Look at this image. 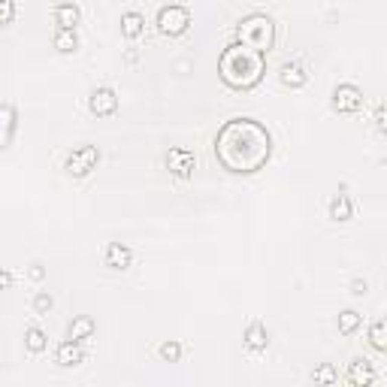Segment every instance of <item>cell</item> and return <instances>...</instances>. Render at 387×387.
<instances>
[{
  "label": "cell",
  "mask_w": 387,
  "mask_h": 387,
  "mask_svg": "<svg viewBox=\"0 0 387 387\" xmlns=\"http://www.w3.org/2000/svg\"><path fill=\"white\" fill-rule=\"evenodd\" d=\"M272 136L254 118H230L215 133V157L230 173H257L269 161Z\"/></svg>",
  "instance_id": "cell-1"
},
{
  "label": "cell",
  "mask_w": 387,
  "mask_h": 387,
  "mask_svg": "<svg viewBox=\"0 0 387 387\" xmlns=\"http://www.w3.org/2000/svg\"><path fill=\"white\" fill-rule=\"evenodd\" d=\"M263 73H267V55L252 49L245 43H230L221 52L218 60V76L227 88L233 91H252L254 85H261Z\"/></svg>",
  "instance_id": "cell-2"
},
{
  "label": "cell",
  "mask_w": 387,
  "mask_h": 387,
  "mask_svg": "<svg viewBox=\"0 0 387 387\" xmlns=\"http://www.w3.org/2000/svg\"><path fill=\"white\" fill-rule=\"evenodd\" d=\"M236 34H239V43L252 45V49L267 55L272 45H276V21L267 12H248L236 25Z\"/></svg>",
  "instance_id": "cell-3"
},
{
  "label": "cell",
  "mask_w": 387,
  "mask_h": 387,
  "mask_svg": "<svg viewBox=\"0 0 387 387\" xmlns=\"http://www.w3.org/2000/svg\"><path fill=\"white\" fill-rule=\"evenodd\" d=\"M191 25V10L181 3H166L157 10V30L164 36H181Z\"/></svg>",
  "instance_id": "cell-4"
},
{
  "label": "cell",
  "mask_w": 387,
  "mask_h": 387,
  "mask_svg": "<svg viewBox=\"0 0 387 387\" xmlns=\"http://www.w3.org/2000/svg\"><path fill=\"white\" fill-rule=\"evenodd\" d=\"M97 164H100V148L97 146H79V148H73L70 155H67L64 170L70 173L73 179H82V176H88Z\"/></svg>",
  "instance_id": "cell-5"
},
{
  "label": "cell",
  "mask_w": 387,
  "mask_h": 387,
  "mask_svg": "<svg viewBox=\"0 0 387 387\" xmlns=\"http://www.w3.org/2000/svg\"><path fill=\"white\" fill-rule=\"evenodd\" d=\"M333 109L336 112H360L363 109V91L354 85V82H339L333 88Z\"/></svg>",
  "instance_id": "cell-6"
},
{
  "label": "cell",
  "mask_w": 387,
  "mask_h": 387,
  "mask_svg": "<svg viewBox=\"0 0 387 387\" xmlns=\"http://www.w3.org/2000/svg\"><path fill=\"white\" fill-rule=\"evenodd\" d=\"M88 109L94 112L97 118L115 115V112H118V94H115V88L97 85L94 91H91V97H88Z\"/></svg>",
  "instance_id": "cell-7"
},
{
  "label": "cell",
  "mask_w": 387,
  "mask_h": 387,
  "mask_svg": "<svg viewBox=\"0 0 387 387\" xmlns=\"http://www.w3.org/2000/svg\"><path fill=\"white\" fill-rule=\"evenodd\" d=\"M166 170L176 179H191L197 170V157L191 148H170L166 151Z\"/></svg>",
  "instance_id": "cell-8"
},
{
  "label": "cell",
  "mask_w": 387,
  "mask_h": 387,
  "mask_svg": "<svg viewBox=\"0 0 387 387\" xmlns=\"http://www.w3.org/2000/svg\"><path fill=\"white\" fill-rule=\"evenodd\" d=\"M345 382L354 384V387H369V384L378 382V373H375V366L366 357H357V360H351V366H348Z\"/></svg>",
  "instance_id": "cell-9"
},
{
  "label": "cell",
  "mask_w": 387,
  "mask_h": 387,
  "mask_svg": "<svg viewBox=\"0 0 387 387\" xmlns=\"http://www.w3.org/2000/svg\"><path fill=\"white\" fill-rule=\"evenodd\" d=\"M103 263L109 269H127L133 263V252L131 248L124 245V242H109V245H106V252H103Z\"/></svg>",
  "instance_id": "cell-10"
},
{
  "label": "cell",
  "mask_w": 387,
  "mask_h": 387,
  "mask_svg": "<svg viewBox=\"0 0 387 387\" xmlns=\"http://www.w3.org/2000/svg\"><path fill=\"white\" fill-rule=\"evenodd\" d=\"M82 360H85V351H82V345L73 342V339H64V342L55 348V363L58 366L73 369V366H79Z\"/></svg>",
  "instance_id": "cell-11"
},
{
  "label": "cell",
  "mask_w": 387,
  "mask_h": 387,
  "mask_svg": "<svg viewBox=\"0 0 387 387\" xmlns=\"http://www.w3.org/2000/svg\"><path fill=\"white\" fill-rule=\"evenodd\" d=\"M278 82H282L285 88H302L309 82V73L300 60H285V64L278 67Z\"/></svg>",
  "instance_id": "cell-12"
},
{
  "label": "cell",
  "mask_w": 387,
  "mask_h": 387,
  "mask_svg": "<svg viewBox=\"0 0 387 387\" xmlns=\"http://www.w3.org/2000/svg\"><path fill=\"white\" fill-rule=\"evenodd\" d=\"M242 342H245V348L252 354H261V351H267V345H269V333L267 327H263V321H252L245 327V336H242Z\"/></svg>",
  "instance_id": "cell-13"
},
{
  "label": "cell",
  "mask_w": 387,
  "mask_h": 387,
  "mask_svg": "<svg viewBox=\"0 0 387 387\" xmlns=\"http://www.w3.org/2000/svg\"><path fill=\"white\" fill-rule=\"evenodd\" d=\"M121 34H124V40H140L146 34V15L140 10L121 12Z\"/></svg>",
  "instance_id": "cell-14"
},
{
  "label": "cell",
  "mask_w": 387,
  "mask_h": 387,
  "mask_svg": "<svg viewBox=\"0 0 387 387\" xmlns=\"http://www.w3.org/2000/svg\"><path fill=\"white\" fill-rule=\"evenodd\" d=\"M327 212H330V218H333L336 224L351 221V215H354V203H351V197H348V194H336V197L330 200Z\"/></svg>",
  "instance_id": "cell-15"
},
{
  "label": "cell",
  "mask_w": 387,
  "mask_h": 387,
  "mask_svg": "<svg viewBox=\"0 0 387 387\" xmlns=\"http://www.w3.org/2000/svg\"><path fill=\"white\" fill-rule=\"evenodd\" d=\"M52 15H55L58 27H76L82 21V10L76 3H58L55 10H52Z\"/></svg>",
  "instance_id": "cell-16"
},
{
  "label": "cell",
  "mask_w": 387,
  "mask_h": 387,
  "mask_svg": "<svg viewBox=\"0 0 387 387\" xmlns=\"http://www.w3.org/2000/svg\"><path fill=\"white\" fill-rule=\"evenodd\" d=\"M91 336H94V318L91 315H79L67 330V339H73V342H85Z\"/></svg>",
  "instance_id": "cell-17"
},
{
  "label": "cell",
  "mask_w": 387,
  "mask_h": 387,
  "mask_svg": "<svg viewBox=\"0 0 387 387\" xmlns=\"http://www.w3.org/2000/svg\"><path fill=\"white\" fill-rule=\"evenodd\" d=\"M12 133H15V109L6 103H0V148L10 146Z\"/></svg>",
  "instance_id": "cell-18"
},
{
  "label": "cell",
  "mask_w": 387,
  "mask_h": 387,
  "mask_svg": "<svg viewBox=\"0 0 387 387\" xmlns=\"http://www.w3.org/2000/svg\"><path fill=\"white\" fill-rule=\"evenodd\" d=\"M52 43H55L58 52H64V55H70V52L79 49V34H76V27H58L55 36H52Z\"/></svg>",
  "instance_id": "cell-19"
},
{
  "label": "cell",
  "mask_w": 387,
  "mask_h": 387,
  "mask_svg": "<svg viewBox=\"0 0 387 387\" xmlns=\"http://www.w3.org/2000/svg\"><path fill=\"white\" fill-rule=\"evenodd\" d=\"M45 345H49V336H45L43 327H27L25 330V348L30 354H43Z\"/></svg>",
  "instance_id": "cell-20"
},
{
  "label": "cell",
  "mask_w": 387,
  "mask_h": 387,
  "mask_svg": "<svg viewBox=\"0 0 387 387\" xmlns=\"http://www.w3.org/2000/svg\"><path fill=\"white\" fill-rule=\"evenodd\" d=\"M360 312L357 309H345L342 315H339V333H342V336H351V333H357V327H360Z\"/></svg>",
  "instance_id": "cell-21"
},
{
  "label": "cell",
  "mask_w": 387,
  "mask_h": 387,
  "mask_svg": "<svg viewBox=\"0 0 387 387\" xmlns=\"http://www.w3.org/2000/svg\"><path fill=\"white\" fill-rule=\"evenodd\" d=\"M369 345H373L375 351H387V327H384V318L373 321V327H369Z\"/></svg>",
  "instance_id": "cell-22"
},
{
  "label": "cell",
  "mask_w": 387,
  "mask_h": 387,
  "mask_svg": "<svg viewBox=\"0 0 387 387\" xmlns=\"http://www.w3.org/2000/svg\"><path fill=\"white\" fill-rule=\"evenodd\" d=\"M312 382L315 384H336L339 382V373H336V366L333 363H321V366L312 373Z\"/></svg>",
  "instance_id": "cell-23"
},
{
  "label": "cell",
  "mask_w": 387,
  "mask_h": 387,
  "mask_svg": "<svg viewBox=\"0 0 387 387\" xmlns=\"http://www.w3.org/2000/svg\"><path fill=\"white\" fill-rule=\"evenodd\" d=\"M52 306H55V300H52V294H49V291H36V294H34V300H30V309H34L36 315H49V312H52Z\"/></svg>",
  "instance_id": "cell-24"
},
{
  "label": "cell",
  "mask_w": 387,
  "mask_h": 387,
  "mask_svg": "<svg viewBox=\"0 0 387 387\" xmlns=\"http://www.w3.org/2000/svg\"><path fill=\"white\" fill-rule=\"evenodd\" d=\"M181 342H176V339H170V342H164L161 348H157V354H161V360H166V363H179L181 360Z\"/></svg>",
  "instance_id": "cell-25"
},
{
  "label": "cell",
  "mask_w": 387,
  "mask_h": 387,
  "mask_svg": "<svg viewBox=\"0 0 387 387\" xmlns=\"http://www.w3.org/2000/svg\"><path fill=\"white\" fill-rule=\"evenodd\" d=\"M15 19V0H0V25H12Z\"/></svg>",
  "instance_id": "cell-26"
},
{
  "label": "cell",
  "mask_w": 387,
  "mask_h": 387,
  "mask_svg": "<svg viewBox=\"0 0 387 387\" xmlns=\"http://www.w3.org/2000/svg\"><path fill=\"white\" fill-rule=\"evenodd\" d=\"M366 291H369V282H366V278H354V282H351V294H354V297H363Z\"/></svg>",
  "instance_id": "cell-27"
},
{
  "label": "cell",
  "mask_w": 387,
  "mask_h": 387,
  "mask_svg": "<svg viewBox=\"0 0 387 387\" xmlns=\"http://www.w3.org/2000/svg\"><path fill=\"white\" fill-rule=\"evenodd\" d=\"M373 121H375V131H378V133H384V124H387V121H384V106H382V103L375 106V115H373Z\"/></svg>",
  "instance_id": "cell-28"
},
{
  "label": "cell",
  "mask_w": 387,
  "mask_h": 387,
  "mask_svg": "<svg viewBox=\"0 0 387 387\" xmlns=\"http://www.w3.org/2000/svg\"><path fill=\"white\" fill-rule=\"evenodd\" d=\"M27 276L34 278V282H43V278H45V269H43V263H30Z\"/></svg>",
  "instance_id": "cell-29"
},
{
  "label": "cell",
  "mask_w": 387,
  "mask_h": 387,
  "mask_svg": "<svg viewBox=\"0 0 387 387\" xmlns=\"http://www.w3.org/2000/svg\"><path fill=\"white\" fill-rule=\"evenodd\" d=\"M12 282H15L12 272H10V269H0V287H10Z\"/></svg>",
  "instance_id": "cell-30"
},
{
  "label": "cell",
  "mask_w": 387,
  "mask_h": 387,
  "mask_svg": "<svg viewBox=\"0 0 387 387\" xmlns=\"http://www.w3.org/2000/svg\"><path fill=\"white\" fill-rule=\"evenodd\" d=\"M124 60H127V64H136V60H140V55H136V49H127V52H124Z\"/></svg>",
  "instance_id": "cell-31"
}]
</instances>
